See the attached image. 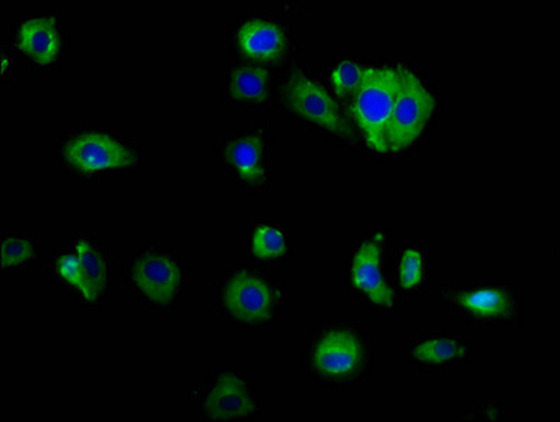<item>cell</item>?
<instances>
[{
  "instance_id": "cell-8",
  "label": "cell",
  "mask_w": 560,
  "mask_h": 422,
  "mask_svg": "<svg viewBox=\"0 0 560 422\" xmlns=\"http://www.w3.org/2000/svg\"><path fill=\"white\" fill-rule=\"evenodd\" d=\"M439 301L471 327H513L521 321V292L501 282L446 284Z\"/></svg>"
},
{
  "instance_id": "cell-10",
  "label": "cell",
  "mask_w": 560,
  "mask_h": 422,
  "mask_svg": "<svg viewBox=\"0 0 560 422\" xmlns=\"http://www.w3.org/2000/svg\"><path fill=\"white\" fill-rule=\"evenodd\" d=\"M401 68L368 67L350 101L353 126L363 145L375 155H387L386 132L400 90Z\"/></svg>"
},
{
  "instance_id": "cell-2",
  "label": "cell",
  "mask_w": 560,
  "mask_h": 422,
  "mask_svg": "<svg viewBox=\"0 0 560 422\" xmlns=\"http://www.w3.org/2000/svg\"><path fill=\"white\" fill-rule=\"evenodd\" d=\"M56 159L63 174L82 181L139 174L147 165L139 142L106 125H80L63 131Z\"/></svg>"
},
{
  "instance_id": "cell-12",
  "label": "cell",
  "mask_w": 560,
  "mask_h": 422,
  "mask_svg": "<svg viewBox=\"0 0 560 422\" xmlns=\"http://www.w3.org/2000/svg\"><path fill=\"white\" fill-rule=\"evenodd\" d=\"M3 46L28 67H63L71 48L67 19L60 12L24 13L14 19Z\"/></svg>"
},
{
  "instance_id": "cell-3",
  "label": "cell",
  "mask_w": 560,
  "mask_h": 422,
  "mask_svg": "<svg viewBox=\"0 0 560 422\" xmlns=\"http://www.w3.org/2000/svg\"><path fill=\"white\" fill-rule=\"evenodd\" d=\"M275 106L316 134L355 149L361 142L351 116L314 72L294 63L273 85Z\"/></svg>"
},
{
  "instance_id": "cell-14",
  "label": "cell",
  "mask_w": 560,
  "mask_h": 422,
  "mask_svg": "<svg viewBox=\"0 0 560 422\" xmlns=\"http://www.w3.org/2000/svg\"><path fill=\"white\" fill-rule=\"evenodd\" d=\"M199 401L201 417L209 422H250L260 417L259 387L237 367L209 372Z\"/></svg>"
},
{
  "instance_id": "cell-22",
  "label": "cell",
  "mask_w": 560,
  "mask_h": 422,
  "mask_svg": "<svg viewBox=\"0 0 560 422\" xmlns=\"http://www.w3.org/2000/svg\"><path fill=\"white\" fill-rule=\"evenodd\" d=\"M2 77L3 80H8V77H11L13 67H14V54L9 50L8 47H2Z\"/></svg>"
},
{
  "instance_id": "cell-20",
  "label": "cell",
  "mask_w": 560,
  "mask_h": 422,
  "mask_svg": "<svg viewBox=\"0 0 560 422\" xmlns=\"http://www.w3.org/2000/svg\"><path fill=\"white\" fill-rule=\"evenodd\" d=\"M365 70L366 68L353 61L343 60L338 62V66L331 72V83L336 95L342 101H351L358 87L361 86Z\"/></svg>"
},
{
  "instance_id": "cell-11",
  "label": "cell",
  "mask_w": 560,
  "mask_h": 422,
  "mask_svg": "<svg viewBox=\"0 0 560 422\" xmlns=\"http://www.w3.org/2000/svg\"><path fill=\"white\" fill-rule=\"evenodd\" d=\"M228 50L248 66L277 68L291 60L294 42L291 28L265 13H244L229 24Z\"/></svg>"
},
{
  "instance_id": "cell-19",
  "label": "cell",
  "mask_w": 560,
  "mask_h": 422,
  "mask_svg": "<svg viewBox=\"0 0 560 422\" xmlns=\"http://www.w3.org/2000/svg\"><path fill=\"white\" fill-rule=\"evenodd\" d=\"M396 282L402 292L419 293L430 283V254L420 245H405L397 254Z\"/></svg>"
},
{
  "instance_id": "cell-13",
  "label": "cell",
  "mask_w": 560,
  "mask_h": 422,
  "mask_svg": "<svg viewBox=\"0 0 560 422\" xmlns=\"http://www.w3.org/2000/svg\"><path fill=\"white\" fill-rule=\"evenodd\" d=\"M439 115V101L415 72L402 70L400 90L387 127V155H405L430 134Z\"/></svg>"
},
{
  "instance_id": "cell-6",
  "label": "cell",
  "mask_w": 560,
  "mask_h": 422,
  "mask_svg": "<svg viewBox=\"0 0 560 422\" xmlns=\"http://www.w3.org/2000/svg\"><path fill=\"white\" fill-rule=\"evenodd\" d=\"M122 281L136 301L149 310L174 314L188 292L191 272L178 249L145 242L127 257Z\"/></svg>"
},
{
  "instance_id": "cell-18",
  "label": "cell",
  "mask_w": 560,
  "mask_h": 422,
  "mask_svg": "<svg viewBox=\"0 0 560 422\" xmlns=\"http://www.w3.org/2000/svg\"><path fill=\"white\" fill-rule=\"evenodd\" d=\"M44 249L33 235L3 234L0 238V265L3 272L31 271L43 262Z\"/></svg>"
},
{
  "instance_id": "cell-5",
  "label": "cell",
  "mask_w": 560,
  "mask_h": 422,
  "mask_svg": "<svg viewBox=\"0 0 560 422\" xmlns=\"http://www.w3.org/2000/svg\"><path fill=\"white\" fill-rule=\"evenodd\" d=\"M115 279L112 249L96 235L72 237L48 258V282L93 313L110 302Z\"/></svg>"
},
{
  "instance_id": "cell-21",
  "label": "cell",
  "mask_w": 560,
  "mask_h": 422,
  "mask_svg": "<svg viewBox=\"0 0 560 422\" xmlns=\"http://www.w3.org/2000/svg\"><path fill=\"white\" fill-rule=\"evenodd\" d=\"M508 407L501 401L486 400L483 406L462 412L458 421H505Z\"/></svg>"
},
{
  "instance_id": "cell-17",
  "label": "cell",
  "mask_w": 560,
  "mask_h": 422,
  "mask_svg": "<svg viewBox=\"0 0 560 422\" xmlns=\"http://www.w3.org/2000/svg\"><path fill=\"white\" fill-rule=\"evenodd\" d=\"M250 262L260 268H282L293 258V233L282 223L255 218L248 225Z\"/></svg>"
},
{
  "instance_id": "cell-9",
  "label": "cell",
  "mask_w": 560,
  "mask_h": 422,
  "mask_svg": "<svg viewBox=\"0 0 560 422\" xmlns=\"http://www.w3.org/2000/svg\"><path fill=\"white\" fill-rule=\"evenodd\" d=\"M272 145L270 126L254 125L225 136L215 144L214 155L240 190L259 195L267 191L273 180L270 166Z\"/></svg>"
},
{
  "instance_id": "cell-1",
  "label": "cell",
  "mask_w": 560,
  "mask_h": 422,
  "mask_svg": "<svg viewBox=\"0 0 560 422\" xmlns=\"http://www.w3.org/2000/svg\"><path fill=\"white\" fill-rule=\"evenodd\" d=\"M375 342L351 318L318 324L307 333L302 371L314 385L332 392H350L372 380Z\"/></svg>"
},
{
  "instance_id": "cell-15",
  "label": "cell",
  "mask_w": 560,
  "mask_h": 422,
  "mask_svg": "<svg viewBox=\"0 0 560 422\" xmlns=\"http://www.w3.org/2000/svg\"><path fill=\"white\" fill-rule=\"evenodd\" d=\"M470 338L456 333H420L407 342L405 362L420 372H446L478 361Z\"/></svg>"
},
{
  "instance_id": "cell-4",
  "label": "cell",
  "mask_w": 560,
  "mask_h": 422,
  "mask_svg": "<svg viewBox=\"0 0 560 422\" xmlns=\"http://www.w3.org/2000/svg\"><path fill=\"white\" fill-rule=\"evenodd\" d=\"M215 304L230 326L265 331L279 326L288 303L287 286L265 268L241 261L215 283Z\"/></svg>"
},
{
  "instance_id": "cell-7",
  "label": "cell",
  "mask_w": 560,
  "mask_h": 422,
  "mask_svg": "<svg viewBox=\"0 0 560 422\" xmlns=\"http://www.w3.org/2000/svg\"><path fill=\"white\" fill-rule=\"evenodd\" d=\"M390 245L389 230L373 228L353 244L348 258L350 291L376 314L395 313L400 304L390 274Z\"/></svg>"
},
{
  "instance_id": "cell-16",
  "label": "cell",
  "mask_w": 560,
  "mask_h": 422,
  "mask_svg": "<svg viewBox=\"0 0 560 422\" xmlns=\"http://www.w3.org/2000/svg\"><path fill=\"white\" fill-rule=\"evenodd\" d=\"M221 87L224 101L243 109L267 110L273 95L272 72L267 68L237 63L225 71Z\"/></svg>"
}]
</instances>
